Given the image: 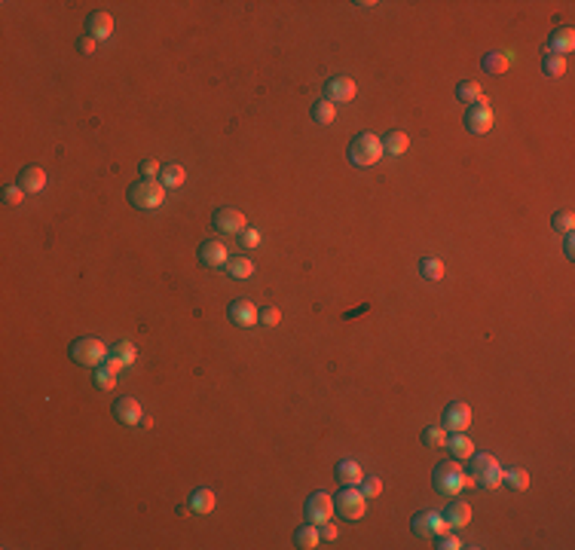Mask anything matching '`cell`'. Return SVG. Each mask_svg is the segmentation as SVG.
Wrapping results in <instances>:
<instances>
[{
  "label": "cell",
  "instance_id": "obj_1",
  "mask_svg": "<svg viewBox=\"0 0 575 550\" xmlns=\"http://www.w3.org/2000/svg\"><path fill=\"white\" fill-rule=\"evenodd\" d=\"M469 480L471 483H478V486H484V490H496V486H502V474H505V468L499 464V459L496 455H489V453H471L469 459Z\"/></svg>",
  "mask_w": 575,
  "mask_h": 550
},
{
  "label": "cell",
  "instance_id": "obj_2",
  "mask_svg": "<svg viewBox=\"0 0 575 550\" xmlns=\"http://www.w3.org/2000/svg\"><path fill=\"white\" fill-rule=\"evenodd\" d=\"M469 483H471V480H469V471L462 468V462L447 459V462L435 464V474H432L435 492H441V495H459Z\"/></svg>",
  "mask_w": 575,
  "mask_h": 550
},
{
  "label": "cell",
  "instance_id": "obj_3",
  "mask_svg": "<svg viewBox=\"0 0 575 550\" xmlns=\"http://www.w3.org/2000/svg\"><path fill=\"white\" fill-rule=\"evenodd\" d=\"M382 159V141L371 131H362V135L352 138L349 144V162L358 168H367V165H377Z\"/></svg>",
  "mask_w": 575,
  "mask_h": 550
},
{
  "label": "cell",
  "instance_id": "obj_4",
  "mask_svg": "<svg viewBox=\"0 0 575 550\" xmlns=\"http://www.w3.org/2000/svg\"><path fill=\"white\" fill-rule=\"evenodd\" d=\"M129 202H132V208H141V211H153V208L165 202V187L153 177H141L129 187Z\"/></svg>",
  "mask_w": 575,
  "mask_h": 550
},
{
  "label": "cell",
  "instance_id": "obj_5",
  "mask_svg": "<svg viewBox=\"0 0 575 550\" xmlns=\"http://www.w3.org/2000/svg\"><path fill=\"white\" fill-rule=\"evenodd\" d=\"M67 355H71L80 367H92V370H95L98 364H104V358L111 355V348H107L102 339H95V337H80V339H74V343H71Z\"/></svg>",
  "mask_w": 575,
  "mask_h": 550
},
{
  "label": "cell",
  "instance_id": "obj_6",
  "mask_svg": "<svg viewBox=\"0 0 575 550\" xmlns=\"http://www.w3.org/2000/svg\"><path fill=\"white\" fill-rule=\"evenodd\" d=\"M334 510L349 523H358L362 517L367 514V495L362 492V486H343L337 492V501H334Z\"/></svg>",
  "mask_w": 575,
  "mask_h": 550
},
{
  "label": "cell",
  "instance_id": "obj_7",
  "mask_svg": "<svg viewBox=\"0 0 575 550\" xmlns=\"http://www.w3.org/2000/svg\"><path fill=\"white\" fill-rule=\"evenodd\" d=\"M410 529L416 538H438L447 532V520L441 510H419V514H413Z\"/></svg>",
  "mask_w": 575,
  "mask_h": 550
},
{
  "label": "cell",
  "instance_id": "obj_8",
  "mask_svg": "<svg viewBox=\"0 0 575 550\" xmlns=\"http://www.w3.org/2000/svg\"><path fill=\"white\" fill-rule=\"evenodd\" d=\"M493 107H489L487 95L480 98L478 104H469V111H465V129L471 131V135H487L489 129H493Z\"/></svg>",
  "mask_w": 575,
  "mask_h": 550
},
{
  "label": "cell",
  "instance_id": "obj_9",
  "mask_svg": "<svg viewBox=\"0 0 575 550\" xmlns=\"http://www.w3.org/2000/svg\"><path fill=\"white\" fill-rule=\"evenodd\" d=\"M214 229L224 232V236H242L248 229V220L239 208H218L214 211Z\"/></svg>",
  "mask_w": 575,
  "mask_h": 550
},
{
  "label": "cell",
  "instance_id": "obj_10",
  "mask_svg": "<svg viewBox=\"0 0 575 550\" xmlns=\"http://www.w3.org/2000/svg\"><path fill=\"white\" fill-rule=\"evenodd\" d=\"M441 425L450 431V435H456V431H469L471 425V407L465 404V401H453V404H447L441 416Z\"/></svg>",
  "mask_w": 575,
  "mask_h": 550
},
{
  "label": "cell",
  "instance_id": "obj_11",
  "mask_svg": "<svg viewBox=\"0 0 575 550\" xmlns=\"http://www.w3.org/2000/svg\"><path fill=\"white\" fill-rule=\"evenodd\" d=\"M334 517V499L327 492H312L309 499H306V520L309 523H327Z\"/></svg>",
  "mask_w": 575,
  "mask_h": 550
},
{
  "label": "cell",
  "instance_id": "obj_12",
  "mask_svg": "<svg viewBox=\"0 0 575 550\" xmlns=\"http://www.w3.org/2000/svg\"><path fill=\"white\" fill-rule=\"evenodd\" d=\"M355 92H358V86H355V80H349V76H331V80L325 83V98L331 104H346V102H352L355 98Z\"/></svg>",
  "mask_w": 575,
  "mask_h": 550
},
{
  "label": "cell",
  "instance_id": "obj_13",
  "mask_svg": "<svg viewBox=\"0 0 575 550\" xmlns=\"http://www.w3.org/2000/svg\"><path fill=\"white\" fill-rule=\"evenodd\" d=\"M227 260H229V251L220 238H209V242L199 245V263H202L205 269H218V266H224Z\"/></svg>",
  "mask_w": 575,
  "mask_h": 550
},
{
  "label": "cell",
  "instance_id": "obj_14",
  "mask_svg": "<svg viewBox=\"0 0 575 550\" xmlns=\"http://www.w3.org/2000/svg\"><path fill=\"white\" fill-rule=\"evenodd\" d=\"M227 315H229V321L239 324V327H254L257 324V306L251 303V300H245V297L233 300L229 309H227Z\"/></svg>",
  "mask_w": 575,
  "mask_h": 550
},
{
  "label": "cell",
  "instance_id": "obj_15",
  "mask_svg": "<svg viewBox=\"0 0 575 550\" xmlns=\"http://www.w3.org/2000/svg\"><path fill=\"white\" fill-rule=\"evenodd\" d=\"M113 416H117L120 425H126V428H135V425H141V404H138L135 398H120L117 404H113Z\"/></svg>",
  "mask_w": 575,
  "mask_h": 550
},
{
  "label": "cell",
  "instance_id": "obj_16",
  "mask_svg": "<svg viewBox=\"0 0 575 550\" xmlns=\"http://www.w3.org/2000/svg\"><path fill=\"white\" fill-rule=\"evenodd\" d=\"M120 370H122V364L113 358V355H107L104 358V364H98L95 367V373H92V379H95V385L98 389H113L117 385V376H120Z\"/></svg>",
  "mask_w": 575,
  "mask_h": 550
},
{
  "label": "cell",
  "instance_id": "obj_17",
  "mask_svg": "<svg viewBox=\"0 0 575 550\" xmlns=\"http://www.w3.org/2000/svg\"><path fill=\"white\" fill-rule=\"evenodd\" d=\"M444 520H447V529H465L471 523V505L453 499L447 505V510H444Z\"/></svg>",
  "mask_w": 575,
  "mask_h": 550
},
{
  "label": "cell",
  "instance_id": "obj_18",
  "mask_svg": "<svg viewBox=\"0 0 575 550\" xmlns=\"http://www.w3.org/2000/svg\"><path fill=\"white\" fill-rule=\"evenodd\" d=\"M575 49V31L572 28H557V31H551V37H548V52H554V56H569V52Z\"/></svg>",
  "mask_w": 575,
  "mask_h": 550
},
{
  "label": "cell",
  "instance_id": "obj_19",
  "mask_svg": "<svg viewBox=\"0 0 575 550\" xmlns=\"http://www.w3.org/2000/svg\"><path fill=\"white\" fill-rule=\"evenodd\" d=\"M444 449L450 453V459L465 462V459H469V455L474 453V444H471V437L465 435V431H456V435H447V444H444Z\"/></svg>",
  "mask_w": 575,
  "mask_h": 550
},
{
  "label": "cell",
  "instance_id": "obj_20",
  "mask_svg": "<svg viewBox=\"0 0 575 550\" xmlns=\"http://www.w3.org/2000/svg\"><path fill=\"white\" fill-rule=\"evenodd\" d=\"M86 34L95 37V40H107L113 34V19L111 13H92L86 19Z\"/></svg>",
  "mask_w": 575,
  "mask_h": 550
},
{
  "label": "cell",
  "instance_id": "obj_21",
  "mask_svg": "<svg viewBox=\"0 0 575 550\" xmlns=\"http://www.w3.org/2000/svg\"><path fill=\"white\" fill-rule=\"evenodd\" d=\"M15 184H19L25 193H40L46 187V172L40 165H28V168H22L19 172V181Z\"/></svg>",
  "mask_w": 575,
  "mask_h": 550
},
{
  "label": "cell",
  "instance_id": "obj_22",
  "mask_svg": "<svg viewBox=\"0 0 575 550\" xmlns=\"http://www.w3.org/2000/svg\"><path fill=\"white\" fill-rule=\"evenodd\" d=\"M184 181H187V168L178 165V162H168V165L159 168V184H163L165 190L184 187Z\"/></svg>",
  "mask_w": 575,
  "mask_h": 550
},
{
  "label": "cell",
  "instance_id": "obj_23",
  "mask_svg": "<svg viewBox=\"0 0 575 550\" xmlns=\"http://www.w3.org/2000/svg\"><path fill=\"white\" fill-rule=\"evenodd\" d=\"M480 67H484V74H505L511 67V52H502V49H493L487 52L484 58H480Z\"/></svg>",
  "mask_w": 575,
  "mask_h": 550
},
{
  "label": "cell",
  "instance_id": "obj_24",
  "mask_svg": "<svg viewBox=\"0 0 575 550\" xmlns=\"http://www.w3.org/2000/svg\"><path fill=\"white\" fill-rule=\"evenodd\" d=\"M362 477H364V471H362V464H358L355 459H343V462H337V480H340V483L358 486V483H362Z\"/></svg>",
  "mask_w": 575,
  "mask_h": 550
},
{
  "label": "cell",
  "instance_id": "obj_25",
  "mask_svg": "<svg viewBox=\"0 0 575 550\" xmlns=\"http://www.w3.org/2000/svg\"><path fill=\"white\" fill-rule=\"evenodd\" d=\"M187 505H190L193 514H211L214 505H218V495H214L211 490H193V492H190Z\"/></svg>",
  "mask_w": 575,
  "mask_h": 550
},
{
  "label": "cell",
  "instance_id": "obj_26",
  "mask_svg": "<svg viewBox=\"0 0 575 550\" xmlns=\"http://www.w3.org/2000/svg\"><path fill=\"white\" fill-rule=\"evenodd\" d=\"M407 147H410V135L407 131H401V129H395V131H389L386 141H382V153H389V156H401V153H407Z\"/></svg>",
  "mask_w": 575,
  "mask_h": 550
},
{
  "label": "cell",
  "instance_id": "obj_27",
  "mask_svg": "<svg viewBox=\"0 0 575 550\" xmlns=\"http://www.w3.org/2000/svg\"><path fill=\"white\" fill-rule=\"evenodd\" d=\"M318 541H321V532L316 529V523H306V526H300V529L294 532V544L300 550H316Z\"/></svg>",
  "mask_w": 575,
  "mask_h": 550
},
{
  "label": "cell",
  "instance_id": "obj_28",
  "mask_svg": "<svg viewBox=\"0 0 575 550\" xmlns=\"http://www.w3.org/2000/svg\"><path fill=\"white\" fill-rule=\"evenodd\" d=\"M224 269H227L229 278H239V282H245V278L254 275V263H251L248 257H229L224 263Z\"/></svg>",
  "mask_w": 575,
  "mask_h": 550
},
{
  "label": "cell",
  "instance_id": "obj_29",
  "mask_svg": "<svg viewBox=\"0 0 575 550\" xmlns=\"http://www.w3.org/2000/svg\"><path fill=\"white\" fill-rule=\"evenodd\" d=\"M312 120L318 122V126H331L334 116H337V104H331L327 98H321V102H312Z\"/></svg>",
  "mask_w": 575,
  "mask_h": 550
},
{
  "label": "cell",
  "instance_id": "obj_30",
  "mask_svg": "<svg viewBox=\"0 0 575 550\" xmlns=\"http://www.w3.org/2000/svg\"><path fill=\"white\" fill-rule=\"evenodd\" d=\"M456 98H459V104H478L480 98H484V89H480L474 80H465V83H459L456 86Z\"/></svg>",
  "mask_w": 575,
  "mask_h": 550
},
{
  "label": "cell",
  "instance_id": "obj_31",
  "mask_svg": "<svg viewBox=\"0 0 575 550\" xmlns=\"http://www.w3.org/2000/svg\"><path fill=\"white\" fill-rule=\"evenodd\" d=\"M542 74L551 76V80H560L566 74V58L563 56H554V52H548L545 58H542Z\"/></svg>",
  "mask_w": 575,
  "mask_h": 550
},
{
  "label": "cell",
  "instance_id": "obj_32",
  "mask_svg": "<svg viewBox=\"0 0 575 550\" xmlns=\"http://www.w3.org/2000/svg\"><path fill=\"white\" fill-rule=\"evenodd\" d=\"M447 435H450V431L444 428V425H428V428L423 431V446H428V449H441L444 444H447Z\"/></svg>",
  "mask_w": 575,
  "mask_h": 550
},
{
  "label": "cell",
  "instance_id": "obj_33",
  "mask_svg": "<svg viewBox=\"0 0 575 550\" xmlns=\"http://www.w3.org/2000/svg\"><path fill=\"white\" fill-rule=\"evenodd\" d=\"M502 483L508 486V490H515V492H524L526 486H530V474H526L524 468H511V471H505L502 474Z\"/></svg>",
  "mask_w": 575,
  "mask_h": 550
},
{
  "label": "cell",
  "instance_id": "obj_34",
  "mask_svg": "<svg viewBox=\"0 0 575 550\" xmlns=\"http://www.w3.org/2000/svg\"><path fill=\"white\" fill-rule=\"evenodd\" d=\"M419 275L428 278V282H441V278H444V263L438 257H423V260H419Z\"/></svg>",
  "mask_w": 575,
  "mask_h": 550
},
{
  "label": "cell",
  "instance_id": "obj_35",
  "mask_svg": "<svg viewBox=\"0 0 575 550\" xmlns=\"http://www.w3.org/2000/svg\"><path fill=\"white\" fill-rule=\"evenodd\" d=\"M111 355H113V358H117V361L122 364V367H129V364H135V346L129 343V339H122V343H117V346H113V348H111Z\"/></svg>",
  "mask_w": 575,
  "mask_h": 550
},
{
  "label": "cell",
  "instance_id": "obj_36",
  "mask_svg": "<svg viewBox=\"0 0 575 550\" xmlns=\"http://www.w3.org/2000/svg\"><path fill=\"white\" fill-rule=\"evenodd\" d=\"M551 227H554L557 232H572V227H575V214H572V211H557L554 218H551Z\"/></svg>",
  "mask_w": 575,
  "mask_h": 550
},
{
  "label": "cell",
  "instance_id": "obj_37",
  "mask_svg": "<svg viewBox=\"0 0 575 550\" xmlns=\"http://www.w3.org/2000/svg\"><path fill=\"white\" fill-rule=\"evenodd\" d=\"M257 321H264L266 327H275L282 321V312L275 306H264V309H257Z\"/></svg>",
  "mask_w": 575,
  "mask_h": 550
},
{
  "label": "cell",
  "instance_id": "obj_38",
  "mask_svg": "<svg viewBox=\"0 0 575 550\" xmlns=\"http://www.w3.org/2000/svg\"><path fill=\"white\" fill-rule=\"evenodd\" d=\"M358 486H362V492L367 495V499H377V495L382 492V480L380 477H362V483H358Z\"/></svg>",
  "mask_w": 575,
  "mask_h": 550
},
{
  "label": "cell",
  "instance_id": "obj_39",
  "mask_svg": "<svg viewBox=\"0 0 575 550\" xmlns=\"http://www.w3.org/2000/svg\"><path fill=\"white\" fill-rule=\"evenodd\" d=\"M22 199H25V190H22L19 184H10V187H3V202H6V205H19Z\"/></svg>",
  "mask_w": 575,
  "mask_h": 550
},
{
  "label": "cell",
  "instance_id": "obj_40",
  "mask_svg": "<svg viewBox=\"0 0 575 550\" xmlns=\"http://www.w3.org/2000/svg\"><path fill=\"white\" fill-rule=\"evenodd\" d=\"M95 46H98V40L95 37H80V40H76V52H80V56H95Z\"/></svg>",
  "mask_w": 575,
  "mask_h": 550
},
{
  "label": "cell",
  "instance_id": "obj_41",
  "mask_svg": "<svg viewBox=\"0 0 575 550\" xmlns=\"http://www.w3.org/2000/svg\"><path fill=\"white\" fill-rule=\"evenodd\" d=\"M159 168H163V165H159L153 156H147L141 165H138V172H141V177H153V175H159Z\"/></svg>",
  "mask_w": 575,
  "mask_h": 550
},
{
  "label": "cell",
  "instance_id": "obj_42",
  "mask_svg": "<svg viewBox=\"0 0 575 550\" xmlns=\"http://www.w3.org/2000/svg\"><path fill=\"white\" fill-rule=\"evenodd\" d=\"M438 550H459L462 547V541H459L456 535H438V544H435Z\"/></svg>",
  "mask_w": 575,
  "mask_h": 550
},
{
  "label": "cell",
  "instance_id": "obj_43",
  "mask_svg": "<svg viewBox=\"0 0 575 550\" xmlns=\"http://www.w3.org/2000/svg\"><path fill=\"white\" fill-rule=\"evenodd\" d=\"M242 245H245V248H257V245H260L257 229H245V232H242Z\"/></svg>",
  "mask_w": 575,
  "mask_h": 550
},
{
  "label": "cell",
  "instance_id": "obj_44",
  "mask_svg": "<svg viewBox=\"0 0 575 550\" xmlns=\"http://www.w3.org/2000/svg\"><path fill=\"white\" fill-rule=\"evenodd\" d=\"M321 538H325V541H337V526L331 520L321 523Z\"/></svg>",
  "mask_w": 575,
  "mask_h": 550
},
{
  "label": "cell",
  "instance_id": "obj_45",
  "mask_svg": "<svg viewBox=\"0 0 575 550\" xmlns=\"http://www.w3.org/2000/svg\"><path fill=\"white\" fill-rule=\"evenodd\" d=\"M563 254H566V257H569V260L575 257V236H572V232H566V242H563Z\"/></svg>",
  "mask_w": 575,
  "mask_h": 550
}]
</instances>
